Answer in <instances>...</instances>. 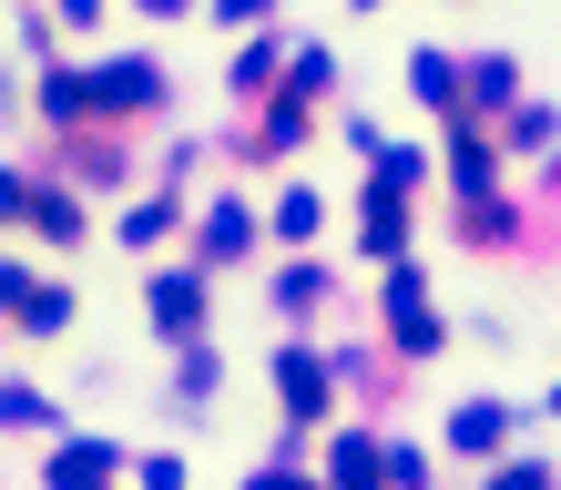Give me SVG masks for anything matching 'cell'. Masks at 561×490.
<instances>
[{
  "instance_id": "12",
  "label": "cell",
  "mask_w": 561,
  "mask_h": 490,
  "mask_svg": "<svg viewBox=\"0 0 561 490\" xmlns=\"http://www.w3.org/2000/svg\"><path fill=\"white\" fill-rule=\"evenodd\" d=\"M72 327V286H31L21 297V338H61Z\"/></svg>"
},
{
  "instance_id": "18",
  "label": "cell",
  "mask_w": 561,
  "mask_h": 490,
  "mask_svg": "<svg viewBox=\"0 0 561 490\" xmlns=\"http://www.w3.org/2000/svg\"><path fill=\"white\" fill-rule=\"evenodd\" d=\"M327 82H337V52H327V42H307V52H296V103H317Z\"/></svg>"
},
{
  "instance_id": "6",
  "label": "cell",
  "mask_w": 561,
  "mask_h": 490,
  "mask_svg": "<svg viewBox=\"0 0 561 490\" xmlns=\"http://www.w3.org/2000/svg\"><path fill=\"white\" fill-rule=\"evenodd\" d=\"M501 440H511V409H501V399H459V409H449V449H470V460H490Z\"/></svg>"
},
{
  "instance_id": "25",
  "label": "cell",
  "mask_w": 561,
  "mask_h": 490,
  "mask_svg": "<svg viewBox=\"0 0 561 490\" xmlns=\"http://www.w3.org/2000/svg\"><path fill=\"white\" fill-rule=\"evenodd\" d=\"M21 297H31V276L11 266V255H0V307H11V317H21Z\"/></svg>"
},
{
  "instance_id": "3",
  "label": "cell",
  "mask_w": 561,
  "mask_h": 490,
  "mask_svg": "<svg viewBox=\"0 0 561 490\" xmlns=\"http://www.w3.org/2000/svg\"><path fill=\"white\" fill-rule=\"evenodd\" d=\"M327 388H337V378H327L317 347H276V399H286L296 430H317V419H327Z\"/></svg>"
},
{
  "instance_id": "27",
  "label": "cell",
  "mask_w": 561,
  "mask_h": 490,
  "mask_svg": "<svg viewBox=\"0 0 561 490\" xmlns=\"http://www.w3.org/2000/svg\"><path fill=\"white\" fill-rule=\"evenodd\" d=\"M134 11H153V21H174V11H184V0H134Z\"/></svg>"
},
{
  "instance_id": "13",
  "label": "cell",
  "mask_w": 561,
  "mask_h": 490,
  "mask_svg": "<svg viewBox=\"0 0 561 490\" xmlns=\"http://www.w3.org/2000/svg\"><path fill=\"white\" fill-rule=\"evenodd\" d=\"M378 490H428V449L388 440V449H378Z\"/></svg>"
},
{
  "instance_id": "2",
  "label": "cell",
  "mask_w": 561,
  "mask_h": 490,
  "mask_svg": "<svg viewBox=\"0 0 561 490\" xmlns=\"http://www.w3.org/2000/svg\"><path fill=\"white\" fill-rule=\"evenodd\" d=\"M92 82V113H153L163 103V72L144 52H123V61H103V72H82Z\"/></svg>"
},
{
  "instance_id": "17",
  "label": "cell",
  "mask_w": 561,
  "mask_h": 490,
  "mask_svg": "<svg viewBox=\"0 0 561 490\" xmlns=\"http://www.w3.org/2000/svg\"><path fill=\"white\" fill-rule=\"evenodd\" d=\"M31 225H42V236H61V246H72V236H82V205H72V194H31Z\"/></svg>"
},
{
  "instance_id": "29",
  "label": "cell",
  "mask_w": 561,
  "mask_h": 490,
  "mask_svg": "<svg viewBox=\"0 0 561 490\" xmlns=\"http://www.w3.org/2000/svg\"><path fill=\"white\" fill-rule=\"evenodd\" d=\"M357 11H378V0H357Z\"/></svg>"
},
{
  "instance_id": "19",
  "label": "cell",
  "mask_w": 561,
  "mask_h": 490,
  "mask_svg": "<svg viewBox=\"0 0 561 490\" xmlns=\"http://www.w3.org/2000/svg\"><path fill=\"white\" fill-rule=\"evenodd\" d=\"M388 338H399V357H439V338H449V327L419 307V317H399V327H388Z\"/></svg>"
},
{
  "instance_id": "26",
  "label": "cell",
  "mask_w": 561,
  "mask_h": 490,
  "mask_svg": "<svg viewBox=\"0 0 561 490\" xmlns=\"http://www.w3.org/2000/svg\"><path fill=\"white\" fill-rule=\"evenodd\" d=\"M51 11L72 21V31H92V21H103V0H51Z\"/></svg>"
},
{
  "instance_id": "1",
  "label": "cell",
  "mask_w": 561,
  "mask_h": 490,
  "mask_svg": "<svg viewBox=\"0 0 561 490\" xmlns=\"http://www.w3.org/2000/svg\"><path fill=\"white\" fill-rule=\"evenodd\" d=\"M144 317H153V338L194 347V338H205V276H194V266H153L144 276Z\"/></svg>"
},
{
  "instance_id": "11",
  "label": "cell",
  "mask_w": 561,
  "mask_h": 490,
  "mask_svg": "<svg viewBox=\"0 0 561 490\" xmlns=\"http://www.w3.org/2000/svg\"><path fill=\"white\" fill-rule=\"evenodd\" d=\"M317 225H327V194H317V184H296L286 205H276V225H266V236H276V246H307Z\"/></svg>"
},
{
  "instance_id": "10",
  "label": "cell",
  "mask_w": 561,
  "mask_h": 490,
  "mask_svg": "<svg viewBox=\"0 0 561 490\" xmlns=\"http://www.w3.org/2000/svg\"><path fill=\"white\" fill-rule=\"evenodd\" d=\"M409 92H419L428 113H449V103H459V61H449V52H409Z\"/></svg>"
},
{
  "instance_id": "28",
  "label": "cell",
  "mask_w": 561,
  "mask_h": 490,
  "mask_svg": "<svg viewBox=\"0 0 561 490\" xmlns=\"http://www.w3.org/2000/svg\"><path fill=\"white\" fill-rule=\"evenodd\" d=\"M541 409H551V419H561V378H551V399H541Z\"/></svg>"
},
{
  "instance_id": "9",
  "label": "cell",
  "mask_w": 561,
  "mask_h": 490,
  "mask_svg": "<svg viewBox=\"0 0 561 490\" xmlns=\"http://www.w3.org/2000/svg\"><path fill=\"white\" fill-rule=\"evenodd\" d=\"M449 174H459V194H490V174H501V153L480 144V123H459V134H449Z\"/></svg>"
},
{
  "instance_id": "15",
  "label": "cell",
  "mask_w": 561,
  "mask_h": 490,
  "mask_svg": "<svg viewBox=\"0 0 561 490\" xmlns=\"http://www.w3.org/2000/svg\"><path fill=\"white\" fill-rule=\"evenodd\" d=\"M276 307H286V317L327 307V266H286V276H276Z\"/></svg>"
},
{
  "instance_id": "24",
  "label": "cell",
  "mask_w": 561,
  "mask_h": 490,
  "mask_svg": "<svg viewBox=\"0 0 561 490\" xmlns=\"http://www.w3.org/2000/svg\"><path fill=\"white\" fill-rule=\"evenodd\" d=\"M0 215H31V184L11 174V163H0Z\"/></svg>"
},
{
  "instance_id": "21",
  "label": "cell",
  "mask_w": 561,
  "mask_h": 490,
  "mask_svg": "<svg viewBox=\"0 0 561 490\" xmlns=\"http://www.w3.org/2000/svg\"><path fill=\"white\" fill-rule=\"evenodd\" d=\"M134 480L144 490H184V460H174V449H153V460H134Z\"/></svg>"
},
{
  "instance_id": "20",
  "label": "cell",
  "mask_w": 561,
  "mask_h": 490,
  "mask_svg": "<svg viewBox=\"0 0 561 490\" xmlns=\"http://www.w3.org/2000/svg\"><path fill=\"white\" fill-rule=\"evenodd\" d=\"M551 134H561V123H551V113H541V103H520V113H511V144H520V153H541V144H551Z\"/></svg>"
},
{
  "instance_id": "8",
  "label": "cell",
  "mask_w": 561,
  "mask_h": 490,
  "mask_svg": "<svg viewBox=\"0 0 561 490\" xmlns=\"http://www.w3.org/2000/svg\"><path fill=\"white\" fill-rule=\"evenodd\" d=\"M378 449H388V440H368V430H347L337 449H327V480H337V490H378Z\"/></svg>"
},
{
  "instance_id": "14",
  "label": "cell",
  "mask_w": 561,
  "mask_h": 490,
  "mask_svg": "<svg viewBox=\"0 0 561 490\" xmlns=\"http://www.w3.org/2000/svg\"><path fill=\"white\" fill-rule=\"evenodd\" d=\"M0 430H51V399L21 388V378H0Z\"/></svg>"
},
{
  "instance_id": "16",
  "label": "cell",
  "mask_w": 561,
  "mask_h": 490,
  "mask_svg": "<svg viewBox=\"0 0 561 490\" xmlns=\"http://www.w3.org/2000/svg\"><path fill=\"white\" fill-rule=\"evenodd\" d=\"M163 236H174V205H163V194H153V205H134V215H123V246H163Z\"/></svg>"
},
{
  "instance_id": "5",
  "label": "cell",
  "mask_w": 561,
  "mask_h": 490,
  "mask_svg": "<svg viewBox=\"0 0 561 490\" xmlns=\"http://www.w3.org/2000/svg\"><path fill=\"white\" fill-rule=\"evenodd\" d=\"M459 92H470V113H511V92H520V61H511V52H480V61H459Z\"/></svg>"
},
{
  "instance_id": "22",
  "label": "cell",
  "mask_w": 561,
  "mask_h": 490,
  "mask_svg": "<svg viewBox=\"0 0 561 490\" xmlns=\"http://www.w3.org/2000/svg\"><path fill=\"white\" fill-rule=\"evenodd\" d=\"M490 490H551V470H541V460H501V470H490Z\"/></svg>"
},
{
  "instance_id": "7",
  "label": "cell",
  "mask_w": 561,
  "mask_h": 490,
  "mask_svg": "<svg viewBox=\"0 0 561 490\" xmlns=\"http://www.w3.org/2000/svg\"><path fill=\"white\" fill-rule=\"evenodd\" d=\"M113 470H123V460H113L103 440H61V449H51V490H113Z\"/></svg>"
},
{
  "instance_id": "23",
  "label": "cell",
  "mask_w": 561,
  "mask_h": 490,
  "mask_svg": "<svg viewBox=\"0 0 561 490\" xmlns=\"http://www.w3.org/2000/svg\"><path fill=\"white\" fill-rule=\"evenodd\" d=\"M266 11H276V0H215V21H225V31H255Z\"/></svg>"
},
{
  "instance_id": "4",
  "label": "cell",
  "mask_w": 561,
  "mask_h": 490,
  "mask_svg": "<svg viewBox=\"0 0 561 490\" xmlns=\"http://www.w3.org/2000/svg\"><path fill=\"white\" fill-rule=\"evenodd\" d=\"M255 236H266V225H255L245 205H205V236H194V266H236V255H255Z\"/></svg>"
}]
</instances>
